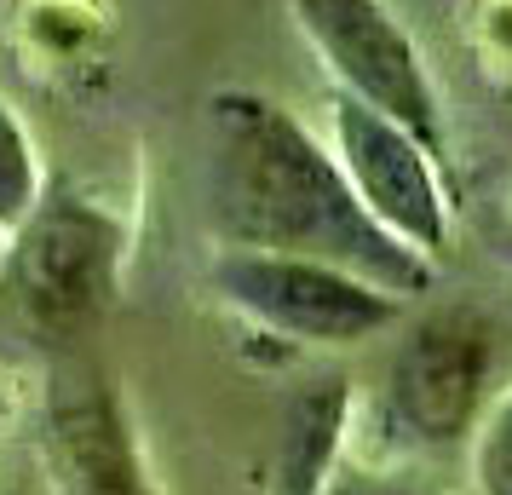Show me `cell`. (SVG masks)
Segmentation results:
<instances>
[{"label":"cell","instance_id":"obj_1","mask_svg":"<svg viewBox=\"0 0 512 495\" xmlns=\"http://www.w3.org/2000/svg\"><path fill=\"white\" fill-rule=\"evenodd\" d=\"M202 196L225 248L346 265L397 300L432 288L438 265L397 242L351 190L340 156L317 144V133L288 104L265 93H213Z\"/></svg>","mask_w":512,"mask_h":495},{"label":"cell","instance_id":"obj_2","mask_svg":"<svg viewBox=\"0 0 512 495\" xmlns=\"http://www.w3.org/2000/svg\"><path fill=\"white\" fill-rule=\"evenodd\" d=\"M127 231L110 208L70 185H47L0 260V323L47 357H70L121 294Z\"/></svg>","mask_w":512,"mask_h":495},{"label":"cell","instance_id":"obj_3","mask_svg":"<svg viewBox=\"0 0 512 495\" xmlns=\"http://www.w3.org/2000/svg\"><path fill=\"white\" fill-rule=\"evenodd\" d=\"M501 369L495 323L472 306H443L415 317L386 363V421L420 449H455L478 438Z\"/></svg>","mask_w":512,"mask_h":495},{"label":"cell","instance_id":"obj_4","mask_svg":"<svg viewBox=\"0 0 512 495\" xmlns=\"http://www.w3.org/2000/svg\"><path fill=\"white\" fill-rule=\"evenodd\" d=\"M213 288L259 329L288 334L300 346H357L409 317V300L374 288L346 265L300 260V254L225 248L213 260Z\"/></svg>","mask_w":512,"mask_h":495},{"label":"cell","instance_id":"obj_5","mask_svg":"<svg viewBox=\"0 0 512 495\" xmlns=\"http://www.w3.org/2000/svg\"><path fill=\"white\" fill-rule=\"evenodd\" d=\"M288 6H294V24L311 41V52L334 75V93H351L380 116L403 121L426 150L443 156L438 87L386 0H288Z\"/></svg>","mask_w":512,"mask_h":495},{"label":"cell","instance_id":"obj_6","mask_svg":"<svg viewBox=\"0 0 512 495\" xmlns=\"http://www.w3.org/2000/svg\"><path fill=\"white\" fill-rule=\"evenodd\" d=\"M334 156L363 208L397 242H409L432 265L449 254V190L438 173V150H426L403 121L369 110L363 98L334 93Z\"/></svg>","mask_w":512,"mask_h":495},{"label":"cell","instance_id":"obj_7","mask_svg":"<svg viewBox=\"0 0 512 495\" xmlns=\"http://www.w3.org/2000/svg\"><path fill=\"white\" fill-rule=\"evenodd\" d=\"M47 444H52L58 495H162L144 472L121 386L87 352L52 357Z\"/></svg>","mask_w":512,"mask_h":495},{"label":"cell","instance_id":"obj_8","mask_svg":"<svg viewBox=\"0 0 512 495\" xmlns=\"http://www.w3.org/2000/svg\"><path fill=\"white\" fill-rule=\"evenodd\" d=\"M346 415H351L346 380H311L282 415V438H277V455H271L265 495H323L328 472L340 461Z\"/></svg>","mask_w":512,"mask_h":495},{"label":"cell","instance_id":"obj_9","mask_svg":"<svg viewBox=\"0 0 512 495\" xmlns=\"http://www.w3.org/2000/svg\"><path fill=\"white\" fill-rule=\"evenodd\" d=\"M41 196H47L41 150L29 139V127L18 121V110L0 98V231H18Z\"/></svg>","mask_w":512,"mask_h":495},{"label":"cell","instance_id":"obj_10","mask_svg":"<svg viewBox=\"0 0 512 495\" xmlns=\"http://www.w3.org/2000/svg\"><path fill=\"white\" fill-rule=\"evenodd\" d=\"M472 478L478 495H512V386H501V398L489 403L472 438Z\"/></svg>","mask_w":512,"mask_h":495},{"label":"cell","instance_id":"obj_11","mask_svg":"<svg viewBox=\"0 0 512 495\" xmlns=\"http://www.w3.org/2000/svg\"><path fill=\"white\" fill-rule=\"evenodd\" d=\"M323 495H420L397 467H380V461H357V455H340L334 472H328Z\"/></svg>","mask_w":512,"mask_h":495},{"label":"cell","instance_id":"obj_12","mask_svg":"<svg viewBox=\"0 0 512 495\" xmlns=\"http://www.w3.org/2000/svg\"><path fill=\"white\" fill-rule=\"evenodd\" d=\"M6 236H12V231H0V260H6Z\"/></svg>","mask_w":512,"mask_h":495}]
</instances>
